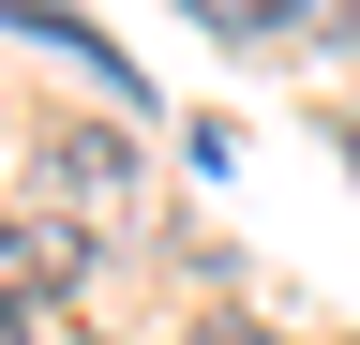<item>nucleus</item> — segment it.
Instances as JSON below:
<instances>
[{"label":"nucleus","instance_id":"f257e3e1","mask_svg":"<svg viewBox=\"0 0 360 345\" xmlns=\"http://www.w3.org/2000/svg\"><path fill=\"white\" fill-rule=\"evenodd\" d=\"M75 285H90V240L60 210H0V300H15V315H45V300H75Z\"/></svg>","mask_w":360,"mask_h":345},{"label":"nucleus","instance_id":"423d86ee","mask_svg":"<svg viewBox=\"0 0 360 345\" xmlns=\"http://www.w3.org/2000/svg\"><path fill=\"white\" fill-rule=\"evenodd\" d=\"M345 150H360V120H345Z\"/></svg>","mask_w":360,"mask_h":345},{"label":"nucleus","instance_id":"39448f33","mask_svg":"<svg viewBox=\"0 0 360 345\" xmlns=\"http://www.w3.org/2000/svg\"><path fill=\"white\" fill-rule=\"evenodd\" d=\"M0 345H30V315H15V300H0Z\"/></svg>","mask_w":360,"mask_h":345},{"label":"nucleus","instance_id":"20e7f679","mask_svg":"<svg viewBox=\"0 0 360 345\" xmlns=\"http://www.w3.org/2000/svg\"><path fill=\"white\" fill-rule=\"evenodd\" d=\"M195 345H270V330L255 315H195Z\"/></svg>","mask_w":360,"mask_h":345},{"label":"nucleus","instance_id":"7ed1b4c3","mask_svg":"<svg viewBox=\"0 0 360 345\" xmlns=\"http://www.w3.org/2000/svg\"><path fill=\"white\" fill-rule=\"evenodd\" d=\"M120 165H135L120 136H60V150H45V181H75V195H120Z\"/></svg>","mask_w":360,"mask_h":345},{"label":"nucleus","instance_id":"f03ea898","mask_svg":"<svg viewBox=\"0 0 360 345\" xmlns=\"http://www.w3.org/2000/svg\"><path fill=\"white\" fill-rule=\"evenodd\" d=\"M195 30H240V46H315V15L330 0H180Z\"/></svg>","mask_w":360,"mask_h":345}]
</instances>
